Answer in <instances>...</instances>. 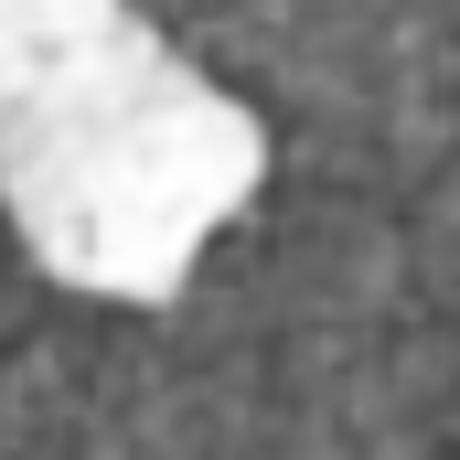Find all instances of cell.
<instances>
[{
    "mask_svg": "<svg viewBox=\"0 0 460 460\" xmlns=\"http://www.w3.org/2000/svg\"><path fill=\"white\" fill-rule=\"evenodd\" d=\"M0 460H460V0H0Z\"/></svg>",
    "mask_w": 460,
    "mask_h": 460,
    "instance_id": "cell-1",
    "label": "cell"
}]
</instances>
